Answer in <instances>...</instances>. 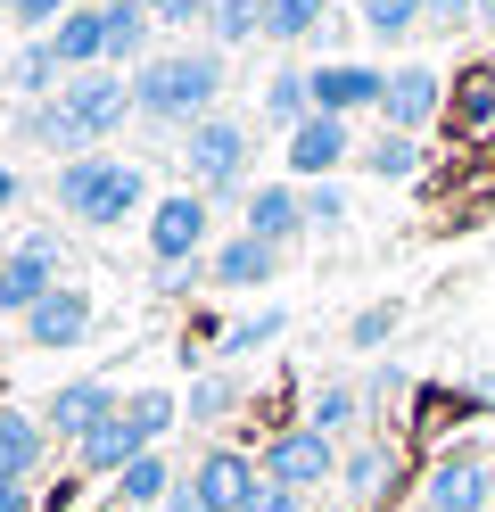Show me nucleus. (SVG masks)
Here are the masks:
<instances>
[{"instance_id":"de8ad7c7","label":"nucleus","mask_w":495,"mask_h":512,"mask_svg":"<svg viewBox=\"0 0 495 512\" xmlns=\"http://www.w3.org/2000/svg\"><path fill=\"white\" fill-rule=\"evenodd\" d=\"M487 471H495V455H487Z\"/></svg>"},{"instance_id":"c9c22d12","label":"nucleus","mask_w":495,"mask_h":512,"mask_svg":"<svg viewBox=\"0 0 495 512\" xmlns=\"http://www.w3.org/2000/svg\"><path fill=\"white\" fill-rule=\"evenodd\" d=\"M421 17L438 25V34H462V25L479 17V0H421Z\"/></svg>"},{"instance_id":"423d86ee","label":"nucleus","mask_w":495,"mask_h":512,"mask_svg":"<svg viewBox=\"0 0 495 512\" xmlns=\"http://www.w3.org/2000/svg\"><path fill=\"white\" fill-rule=\"evenodd\" d=\"M256 471L273 479V488H297V496H314L322 479H339V438H322L314 422H297V430H281V438L256 455Z\"/></svg>"},{"instance_id":"6ab92c4d","label":"nucleus","mask_w":495,"mask_h":512,"mask_svg":"<svg viewBox=\"0 0 495 512\" xmlns=\"http://www.w3.org/2000/svg\"><path fill=\"white\" fill-rule=\"evenodd\" d=\"M42 455H50V430H42V413H25V405H0V479H25V488H33Z\"/></svg>"},{"instance_id":"a19ab883","label":"nucleus","mask_w":495,"mask_h":512,"mask_svg":"<svg viewBox=\"0 0 495 512\" xmlns=\"http://www.w3.org/2000/svg\"><path fill=\"white\" fill-rule=\"evenodd\" d=\"M0 512H33V488H25V479H0Z\"/></svg>"},{"instance_id":"f8f14e48","label":"nucleus","mask_w":495,"mask_h":512,"mask_svg":"<svg viewBox=\"0 0 495 512\" xmlns=\"http://www.w3.org/2000/svg\"><path fill=\"white\" fill-rule=\"evenodd\" d=\"M347 149H355V124L347 116H306L289 133V174L297 182H330V174L347 166Z\"/></svg>"},{"instance_id":"0eeeda50","label":"nucleus","mask_w":495,"mask_h":512,"mask_svg":"<svg viewBox=\"0 0 495 512\" xmlns=\"http://www.w3.org/2000/svg\"><path fill=\"white\" fill-rule=\"evenodd\" d=\"M207 190H165L157 199V215H149V265L165 273V265H190L198 248H207Z\"/></svg>"},{"instance_id":"9b49d317","label":"nucleus","mask_w":495,"mask_h":512,"mask_svg":"<svg viewBox=\"0 0 495 512\" xmlns=\"http://www.w3.org/2000/svg\"><path fill=\"white\" fill-rule=\"evenodd\" d=\"M240 232H256L264 248H297L306 240V190H289V182H264L240 199Z\"/></svg>"},{"instance_id":"f704fd0d","label":"nucleus","mask_w":495,"mask_h":512,"mask_svg":"<svg viewBox=\"0 0 495 512\" xmlns=\"http://www.w3.org/2000/svg\"><path fill=\"white\" fill-rule=\"evenodd\" d=\"M306 223H322V232H339V223H347V190L314 182V190H306Z\"/></svg>"},{"instance_id":"473e14b6","label":"nucleus","mask_w":495,"mask_h":512,"mask_svg":"<svg viewBox=\"0 0 495 512\" xmlns=\"http://www.w3.org/2000/svg\"><path fill=\"white\" fill-rule=\"evenodd\" d=\"M396 323H405V306H363L355 323H347V347H388Z\"/></svg>"},{"instance_id":"cd10ccee","label":"nucleus","mask_w":495,"mask_h":512,"mask_svg":"<svg viewBox=\"0 0 495 512\" xmlns=\"http://www.w3.org/2000/svg\"><path fill=\"white\" fill-rule=\"evenodd\" d=\"M231 405H240V380H231V372H207V380H190V397H182V413H190V422H223Z\"/></svg>"},{"instance_id":"6e6552de","label":"nucleus","mask_w":495,"mask_h":512,"mask_svg":"<svg viewBox=\"0 0 495 512\" xmlns=\"http://www.w3.org/2000/svg\"><path fill=\"white\" fill-rule=\"evenodd\" d=\"M58 290V232H25L0 256V314H33Z\"/></svg>"},{"instance_id":"c85d7f7f","label":"nucleus","mask_w":495,"mask_h":512,"mask_svg":"<svg viewBox=\"0 0 495 512\" xmlns=\"http://www.w3.org/2000/svg\"><path fill=\"white\" fill-rule=\"evenodd\" d=\"M363 166H372L380 182H405V174L421 166V149H413V133H380L372 149H363Z\"/></svg>"},{"instance_id":"393cba45","label":"nucleus","mask_w":495,"mask_h":512,"mask_svg":"<svg viewBox=\"0 0 495 512\" xmlns=\"http://www.w3.org/2000/svg\"><path fill=\"white\" fill-rule=\"evenodd\" d=\"M322 25H330V0H264V42H281V50L314 42Z\"/></svg>"},{"instance_id":"b1692460","label":"nucleus","mask_w":495,"mask_h":512,"mask_svg":"<svg viewBox=\"0 0 495 512\" xmlns=\"http://www.w3.org/2000/svg\"><path fill=\"white\" fill-rule=\"evenodd\" d=\"M58 83H66L58 50L50 42H17V58H9V91L17 100H58Z\"/></svg>"},{"instance_id":"4be33fe9","label":"nucleus","mask_w":495,"mask_h":512,"mask_svg":"<svg viewBox=\"0 0 495 512\" xmlns=\"http://www.w3.org/2000/svg\"><path fill=\"white\" fill-rule=\"evenodd\" d=\"M264 116H273L281 133H297L306 116H322L314 108V75L306 67H273V75H264Z\"/></svg>"},{"instance_id":"f257e3e1","label":"nucleus","mask_w":495,"mask_h":512,"mask_svg":"<svg viewBox=\"0 0 495 512\" xmlns=\"http://www.w3.org/2000/svg\"><path fill=\"white\" fill-rule=\"evenodd\" d=\"M223 108V50H157L149 67H132V116L149 133H190L198 116Z\"/></svg>"},{"instance_id":"2eb2a0df","label":"nucleus","mask_w":495,"mask_h":512,"mask_svg":"<svg viewBox=\"0 0 495 512\" xmlns=\"http://www.w3.org/2000/svg\"><path fill=\"white\" fill-rule=\"evenodd\" d=\"M50 50H58V67L66 75H91V67H108V0L99 9H66L50 34H42Z\"/></svg>"},{"instance_id":"aec40b11","label":"nucleus","mask_w":495,"mask_h":512,"mask_svg":"<svg viewBox=\"0 0 495 512\" xmlns=\"http://www.w3.org/2000/svg\"><path fill=\"white\" fill-rule=\"evenodd\" d=\"M388 479H396V455H388V446L380 438H363V446H347V455H339V504H372V496H388Z\"/></svg>"},{"instance_id":"c03bdc74","label":"nucleus","mask_w":495,"mask_h":512,"mask_svg":"<svg viewBox=\"0 0 495 512\" xmlns=\"http://www.w3.org/2000/svg\"><path fill=\"white\" fill-rule=\"evenodd\" d=\"M479 17H487V25H495V0H479Z\"/></svg>"},{"instance_id":"09e8293b","label":"nucleus","mask_w":495,"mask_h":512,"mask_svg":"<svg viewBox=\"0 0 495 512\" xmlns=\"http://www.w3.org/2000/svg\"><path fill=\"white\" fill-rule=\"evenodd\" d=\"M421 512H429V504H421Z\"/></svg>"},{"instance_id":"412c9836","label":"nucleus","mask_w":495,"mask_h":512,"mask_svg":"<svg viewBox=\"0 0 495 512\" xmlns=\"http://www.w3.org/2000/svg\"><path fill=\"white\" fill-rule=\"evenodd\" d=\"M149 58H157V17L124 9V0H108V67L132 75V67H149Z\"/></svg>"},{"instance_id":"dca6fc26","label":"nucleus","mask_w":495,"mask_h":512,"mask_svg":"<svg viewBox=\"0 0 495 512\" xmlns=\"http://www.w3.org/2000/svg\"><path fill=\"white\" fill-rule=\"evenodd\" d=\"M380 100H388V75H380V67H355V58H339V67L314 75V108H322V116H355V108L380 116Z\"/></svg>"},{"instance_id":"9d476101","label":"nucleus","mask_w":495,"mask_h":512,"mask_svg":"<svg viewBox=\"0 0 495 512\" xmlns=\"http://www.w3.org/2000/svg\"><path fill=\"white\" fill-rule=\"evenodd\" d=\"M91 323H99L91 290H83V281H58V290L25 314V347H83V339H91Z\"/></svg>"},{"instance_id":"39448f33","label":"nucleus","mask_w":495,"mask_h":512,"mask_svg":"<svg viewBox=\"0 0 495 512\" xmlns=\"http://www.w3.org/2000/svg\"><path fill=\"white\" fill-rule=\"evenodd\" d=\"M248 157H256V141H248V124L240 116H198L190 133H182V166H190V182L207 190V199H240V182H248Z\"/></svg>"},{"instance_id":"2f4dec72","label":"nucleus","mask_w":495,"mask_h":512,"mask_svg":"<svg viewBox=\"0 0 495 512\" xmlns=\"http://www.w3.org/2000/svg\"><path fill=\"white\" fill-rule=\"evenodd\" d=\"M75 0H0V17H17V42H42Z\"/></svg>"},{"instance_id":"1a4fd4ad","label":"nucleus","mask_w":495,"mask_h":512,"mask_svg":"<svg viewBox=\"0 0 495 512\" xmlns=\"http://www.w3.org/2000/svg\"><path fill=\"white\" fill-rule=\"evenodd\" d=\"M421 504H429V512H495V471H487V455H471V446L438 455L429 479H421Z\"/></svg>"},{"instance_id":"58836bf2","label":"nucleus","mask_w":495,"mask_h":512,"mask_svg":"<svg viewBox=\"0 0 495 512\" xmlns=\"http://www.w3.org/2000/svg\"><path fill=\"white\" fill-rule=\"evenodd\" d=\"M157 512H215V504H207V496H198V488H190V479H174V496H165Z\"/></svg>"},{"instance_id":"4468645a","label":"nucleus","mask_w":495,"mask_h":512,"mask_svg":"<svg viewBox=\"0 0 495 512\" xmlns=\"http://www.w3.org/2000/svg\"><path fill=\"white\" fill-rule=\"evenodd\" d=\"M190 488L207 496L215 512H240V504L264 488V471H256V455H231V446H207V455H198V471H190Z\"/></svg>"},{"instance_id":"79ce46f5","label":"nucleus","mask_w":495,"mask_h":512,"mask_svg":"<svg viewBox=\"0 0 495 512\" xmlns=\"http://www.w3.org/2000/svg\"><path fill=\"white\" fill-rule=\"evenodd\" d=\"M9 199H17V174H9V166H0V207H9Z\"/></svg>"},{"instance_id":"4c0bfd02","label":"nucleus","mask_w":495,"mask_h":512,"mask_svg":"<svg viewBox=\"0 0 495 512\" xmlns=\"http://www.w3.org/2000/svg\"><path fill=\"white\" fill-rule=\"evenodd\" d=\"M157 25H207V0H157Z\"/></svg>"},{"instance_id":"f03ea898","label":"nucleus","mask_w":495,"mask_h":512,"mask_svg":"<svg viewBox=\"0 0 495 512\" xmlns=\"http://www.w3.org/2000/svg\"><path fill=\"white\" fill-rule=\"evenodd\" d=\"M174 413H182V405L165 397V389H132V397L108 413V422H99V430L75 446V463H83L91 479H124V471L141 463V455H149V446H157L165 430H174Z\"/></svg>"},{"instance_id":"20e7f679","label":"nucleus","mask_w":495,"mask_h":512,"mask_svg":"<svg viewBox=\"0 0 495 512\" xmlns=\"http://www.w3.org/2000/svg\"><path fill=\"white\" fill-rule=\"evenodd\" d=\"M50 108H58V133H66V149H75V157H91L99 141L116 133V124H132V75H116V67L66 75Z\"/></svg>"},{"instance_id":"a211bd4d","label":"nucleus","mask_w":495,"mask_h":512,"mask_svg":"<svg viewBox=\"0 0 495 512\" xmlns=\"http://www.w3.org/2000/svg\"><path fill=\"white\" fill-rule=\"evenodd\" d=\"M273 273H281V248H264L256 232H231V240L207 256V281H223V290H264Z\"/></svg>"},{"instance_id":"7ed1b4c3","label":"nucleus","mask_w":495,"mask_h":512,"mask_svg":"<svg viewBox=\"0 0 495 512\" xmlns=\"http://www.w3.org/2000/svg\"><path fill=\"white\" fill-rule=\"evenodd\" d=\"M58 207L75 223H91V232H108V223L149 207V174L124 166V157H99V149L91 157H66V166H58Z\"/></svg>"},{"instance_id":"37998d69","label":"nucleus","mask_w":495,"mask_h":512,"mask_svg":"<svg viewBox=\"0 0 495 512\" xmlns=\"http://www.w3.org/2000/svg\"><path fill=\"white\" fill-rule=\"evenodd\" d=\"M124 9H141V17H149V9H157V0H124Z\"/></svg>"},{"instance_id":"7c9ffc66","label":"nucleus","mask_w":495,"mask_h":512,"mask_svg":"<svg viewBox=\"0 0 495 512\" xmlns=\"http://www.w3.org/2000/svg\"><path fill=\"white\" fill-rule=\"evenodd\" d=\"M281 331H289V314H248V323H231V331H223V364H231V356H256V347H273Z\"/></svg>"},{"instance_id":"f3484780","label":"nucleus","mask_w":495,"mask_h":512,"mask_svg":"<svg viewBox=\"0 0 495 512\" xmlns=\"http://www.w3.org/2000/svg\"><path fill=\"white\" fill-rule=\"evenodd\" d=\"M438 108H446V83L429 75V67H396V75H388V100H380L388 133H421Z\"/></svg>"},{"instance_id":"49530a36","label":"nucleus","mask_w":495,"mask_h":512,"mask_svg":"<svg viewBox=\"0 0 495 512\" xmlns=\"http://www.w3.org/2000/svg\"><path fill=\"white\" fill-rule=\"evenodd\" d=\"M91 512H124V504H91Z\"/></svg>"},{"instance_id":"ea45409f","label":"nucleus","mask_w":495,"mask_h":512,"mask_svg":"<svg viewBox=\"0 0 495 512\" xmlns=\"http://www.w3.org/2000/svg\"><path fill=\"white\" fill-rule=\"evenodd\" d=\"M157 290H165V298H182V290H198V265H165V273H157Z\"/></svg>"},{"instance_id":"e433bc0d","label":"nucleus","mask_w":495,"mask_h":512,"mask_svg":"<svg viewBox=\"0 0 495 512\" xmlns=\"http://www.w3.org/2000/svg\"><path fill=\"white\" fill-rule=\"evenodd\" d=\"M240 512H314V504L297 496V488H273V479H264V488H256V496H248Z\"/></svg>"},{"instance_id":"a18cd8bd","label":"nucleus","mask_w":495,"mask_h":512,"mask_svg":"<svg viewBox=\"0 0 495 512\" xmlns=\"http://www.w3.org/2000/svg\"><path fill=\"white\" fill-rule=\"evenodd\" d=\"M314 512H355V504H314Z\"/></svg>"},{"instance_id":"c756f323","label":"nucleus","mask_w":495,"mask_h":512,"mask_svg":"<svg viewBox=\"0 0 495 512\" xmlns=\"http://www.w3.org/2000/svg\"><path fill=\"white\" fill-rule=\"evenodd\" d=\"M363 25H372L380 42H405L413 25H429V17H421V0H363Z\"/></svg>"},{"instance_id":"a878e982","label":"nucleus","mask_w":495,"mask_h":512,"mask_svg":"<svg viewBox=\"0 0 495 512\" xmlns=\"http://www.w3.org/2000/svg\"><path fill=\"white\" fill-rule=\"evenodd\" d=\"M165 496H174V463H165L157 446H149V455L116 479V504H124V512H149V504H165Z\"/></svg>"},{"instance_id":"5701e85b","label":"nucleus","mask_w":495,"mask_h":512,"mask_svg":"<svg viewBox=\"0 0 495 512\" xmlns=\"http://www.w3.org/2000/svg\"><path fill=\"white\" fill-rule=\"evenodd\" d=\"M264 42V0H207V50H248Z\"/></svg>"},{"instance_id":"ddd939ff","label":"nucleus","mask_w":495,"mask_h":512,"mask_svg":"<svg viewBox=\"0 0 495 512\" xmlns=\"http://www.w3.org/2000/svg\"><path fill=\"white\" fill-rule=\"evenodd\" d=\"M116 405H124V397L108 389V380H66V389L42 405V430H50V438H75V446H83V438H91L99 422H108Z\"/></svg>"},{"instance_id":"bb28decb","label":"nucleus","mask_w":495,"mask_h":512,"mask_svg":"<svg viewBox=\"0 0 495 512\" xmlns=\"http://www.w3.org/2000/svg\"><path fill=\"white\" fill-rule=\"evenodd\" d=\"M363 405H372V397H363L355 380H330V389H314V413H306V422H314L322 438H347V430L363 422Z\"/></svg>"},{"instance_id":"72a5a7b5","label":"nucleus","mask_w":495,"mask_h":512,"mask_svg":"<svg viewBox=\"0 0 495 512\" xmlns=\"http://www.w3.org/2000/svg\"><path fill=\"white\" fill-rule=\"evenodd\" d=\"M462 124H471V133H479V124H495V75H487V67L462 75Z\"/></svg>"}]
</instances>
